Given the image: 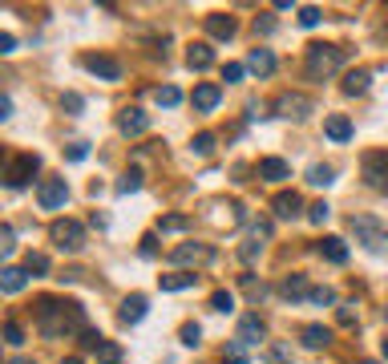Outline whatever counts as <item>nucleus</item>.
Here are the masks:
<instances>
[{"instance_id": "f257e3e1", "label": "nucleus", "mask_w": 388, "mask_h": 364, "mask_svg": "<svg viewBox=\"0 0 388 364\" xmlns=\"http://www.w3.org/2000/svg\"><path fill=\"white\" fill-rule=\"evenodd\" d=\"M37 328L45 332V336H77V332H85L90 324H85V308L77 304V300H41L37 304Z\"/></svg>"}, {"instance_id": "f03ea898", "label": "nucleus", "mask_w": 388, "mask_h": 364, "mask_svg": "<svg viewBox=\"0 0 388 364\" xmlns=\"http://www.w3.org/2000/svg\"><path fill=\"white\" fill-rule=\"evenodd\" d=\"M348 231L356 235V243L364 247V251H388V227L380 223L376 215H352L348 218Z\"/></svg>"}, {"instance_id": "7ed1b4c3", "label": "nucleus", "mask_w": 388, "mask_h": 364, "mask_svg": "<svg viewBox=\"0 0 388 364\" xmlns=\"http://www.w3.org/2000/svg\"><path fill=\"white\" fill-rule=\"evenodd\" d=\"M49 239L57 251H65V255H77L81 247H85V227L77 223V218H57L53 227H49Z\"/></svg>"}, {"instance_id": "20e7f679", "label": "nucleus", "mask_w": 388, "mask_h": 364, "mask_svg": "<svg viewBox=\"0 0 388 364\" xmlns=\"http://www.w3.org/2000/svg\"><path fill=\"white\" fill-rule=\"evenodd\" d=\"M344 49H336V45H307V73L312 77H332V73L344 65Z\"/></svg>"}, {"instance_id": "39448f33", "label": "nucleus", "mask_w": 388, "mask_h": 364, "mask_svg": "<svg viewBox=\"0 0 388 364\" xmlns=\"http://www.w3.org/2000/svg\"><path fill=\"white\" fill-rule=\"evenodd\" d=\"M37 170H41V158H37V154H17V158L8 162V170H4V187H8V191H21Z\"/></svg>"}, {"instance_id": "423d86ee", "label": "nucleus", "mask_w": 388, "mask_h": 364, "mask_svg": "<svg viewBox=\"0 0 388 364\" xmlns=\"http://www.w3.org/2000/svg\"><path fill=\"white\" fill-rule=\"evenodd\" d=\"M275 114L287 118V121H303V118L316 114V101L303 97V94H279V97H275Z\"/></svg>"}, {"instance_id": "0eeeda50", "label": "nucleus", "mask_w": 388, "mask_h": 364, "mask_svg": "<svg viewBox=\"0 0 388 364\" xmlns=\"http://www.w3.org/2000/svg\"><path fill=\"white\" fill-rule=\"evenodd\" d=\"M364 182L372 187V191L388 194V150H372V154H364Z\"/></svg>"}, {"instance_id": "6e6552de", "label": "nucleus", "mask_w": 388, "mask_h": 364, "mask_svg": "<svg viewBox=\"0 0 388 364\" xmlns=\"http://www.w3.org/2000/svg\"><path fill=\"white\" fill-rule=\"evenodd\" d=\"M65 198H69L65 178H41V187H37V207L41 211H61Z\"/></svg>"}, {"instance_id": "1a4fd4ad", "label": "nucleus", "mask_w": 388, "mask_h": 364, "mask_svg": "<svg viewBox=\"0 0 388 364\" xmlns=\"http://www.w3.org/2000/svg\"><path fill=\"white\" fill-rule=\"evenodd\" d=\"M81 65H85L93 77H101V81H117V77H121V61H117V57H106V53L81 57Z\"/></svg>"}, {"instance_id": "9d476101", "label": "nucleus", "mask_w": 388, "mask_h": 364, "mask_svg": "<svg viewBox=\"0 0 388 364\" xmlns=\"http://www.w3.org/2000/svg\"><path fill=\"white\" fill-rule=\"evenodd\" d=\"M117 130H121L126 138H142V134L150 130V114H142L137 105H130V110L117 114Z\"/></svg>"}, {"instance_id": "9b49d317", "label": "nucleus", "mask_w": 388, "mask_h": 364, "mask_svg": "<svg viewBox=\"0 0 388 364\" xmlns=\"http://www.w3.org/2000/svg\"><path fill=\"white\" fill-rule=\"evenodd\" d=\"M263 336H267V324H263V320H259L255 312L239 320V332H235V340H239L243 348H251V344H259Z\"/></svg>"}, {"instance_id": "f8f14e48", "label": "nucleus", "mask_w": 388, "mask_h": 364, "mask_svg": "<svg viewBox=\"0 0 388 364\" xmlns=\"http://www.w3.org/2000/svg\"><path fill=\"white\" fill-rule=\"evenodd\" d=\"M146 312H150V300H146V295H126V300H121L117 320H121V324H142Z\"/></svg>"}, {"instance_id": "ddd939ff", "label": "nucleus", "mask_w": 388, "mask_h": 364, "mask_svg": "<svg viewBox=\"0 0 388 364\" xmlns=\"http://www.w3.org/2000/svg\"><path fill=\"white\" fill-rule=\"evenodd\" d=\"M190 101H194L199 114H210V110L223 101V89H219L214 81H203V85H194V97H190Z\"/></svg>"}, {"instance_id": "4468645a", "label": "nucleus", "mask_w": 388, "mask_h": 364, "mask_svg": "<svg viewBox=\"0 0 388 364\" xmlns=\"http://www.w3.org/2000/svg\"><path fill=\"white\" fill-rule=\"evenodd\" d=\"M271 207H275V218H299L303 215V198H299L296 191H279Z\"/></svg>"}, {"instance_id": "2eb2a0df", "label": "nucleus", "mask_w": 388, "mask_h": 364, "mask_svg": "<svg viewBox=\"0 0 388 364\" xmlns=\"http://www.w3.org/2000/svg\"><path fill=\"white\" fill-rule=\"evenodd\" d=\"M206 255H210V251H206L203 243H178V247L170 251V263H174V267H183V263H203Z\"/></svg>"}, {"instance_id": "dca6fc26", "label": "nucleus", "mask_w": 388, "mask_h": 364, "mask_svg": "<svg viewBox=\"0 0 388 364\" xmlns=\"http://www.w3.org/2000/svg\"><path fill=\"white\" fill-rule=\"evenodd\" d=\"M235 28H239V24H235V17H227V12H210V17H206V33H210L214 41H230Z\"/></svg>"}, {"instance_id": "f3484780", "label": "nucleus", "mask_w": 388, "mask_h": 364, "mask_svg": "<svg viewBox=\"0 0 388 364\" xmlns=\"http://www.w3.org/2000/svg\"><path fill=\"white\" fill-rule=\"evenodd\" d=\"M323 134H328L332 142H352L356 125H352V118H344V114H332V118L323 121Z\"/></svg>"}, {"instance_id": "a211bd4d", "label": "nucleus", "mask_w": 388, "mask_h": 364, "mask_svg": "<svg viewBox=\"0 0 388 364\" xmlns=\"http://www.w3.org/2000/svg\"><path fill=\"white\" fill-rule=\"evenodd\" d=\"M186 65H190L194 73L210 69V65H214V49L206 45V41H199V45H190V49H186Z\"/></svg>"}, {"instance_id": "6ab92c4d", "label": "nucleus", "mask_w": 388, "mask_h": 364, "mask_svg": "<svg viewBox=\"0 0 388 364\" xmlns=\"http://www.w3.org/2000/svg\"><path fill=\"white\" fill-rule=\"evenodd\" d=\"M194 284H199L194 271H170V275H158V288L162 291H190Z\"/></svg>"}, {"instance_id": "aec40b11", "label": "nucleus", "mask_w": 388, "mask_h": 364, "mask_svg": "<svg viewBox=\"0 0 388 364\" xmlns=\"http://www.w3.org/2000/svg\"><path fill=\"white\" fill-rule=\"evenodd\" d=\"M247 69L259 73V77H271L275 73V53L271 49H251V53H247Z\"/></svg>"}, {"instance_id": "412c9836", "label": "nucleus", "mask_w": 388, "mask_h": 364, "mask_svg": "<svg viewBox=\"0 0 388 364\" xmlns=\"http://www.w3.org/2000/svg\"><path fill=\"white\" fill-rule=\"evenodd\" d=\"M259 178L263 182H283V178H292V166L283 158H263L259 162Z\"/></svg>"}, {"instance_id": "4be33fe9", "label": "nucleus", "mask_w": 388, "mask_h": 364, "mask_svg": "<svg viewBox=\"0 0 388 364\" xmlns=\"http://www.w3.org/2000/svg\"><path fill=\"white\" fill-rule=\"evenodd\" d=\"M24 284H28V271H24V267H4V271H0V288L8 291V295L24 291Z\"/></svg>"}, {"instance_id": "5701e85b", "label": "nucleus", "mask_w": 388, "mask_h": 364, "mask_svg": "<svg viewBox=\"0 0 388 364\" xmlns=\"http://www.w3.org/2000/svg\"><path fill=\"white\" fill-rule=\"evenodd\" d=\"M320 255L328 263H348V243L336 239V235H328V239L320 243Z\"/></svg>"}, {"instance_id": "b1692460", "label": "nucleus", "mask_w": 388, "mask_h": 364, "mask_svg": "<svg viewBox=\"0 0 388 364\" xmlns=\"http://www.w3.org/2000/svg\"><path fill=\"white\" fill-rule=\"evenodd\" d=\"M279 295H283V300H303V295H312L307 275H287V279L279 284Z\"/></svg>"}, {"instance_id": "393cba45", "label": "nucleus", "mask_w": 388, "mask_h": 364, "mask_svg": "<svg viewBox=\"0 0 388 364\" xmlns=\"http://www.w3.org/2000/svg\"><path fill=\"white\" fill-rule=\"evenodd\" d=\"M303 344H307V348H328V344H332V328L307 324V328H303Z\"/></svg>"}, {"instance_id": "a878e982", "label": "nucleus", "mask_w": 388, "mask_h": 364, "mask_svg": "<svg viewBox=\"0 0 388 364\" xmlns=\"http://www.w3.org/2000/svg\"><path fill=\"white\" fill-rule=\"evenodd\" d=\"M332 182H336V170L328 166V162L307 166V187H332Z\"/></svg>"}, {"instance_id": "bb28decb", "label": "nucleus", "mask_w": 388, "mask_h": 364, "mask_svg": "<svg viewBox=\"0 0 388 364\" xmlns=\"http://www.w3.org/2000/svg\"><path fill=\"white\" fill-rule=\"evenodd\" d=\"M158 231L162 235H183V231H190V215H162Z\"/></svg>"}, {"instance_id": "cd10ccee", "label": "nucleus", "mask_w": 388, "mask_h": 364, "mask_svg": "<svg viewBox=\"0 0 388 364\" xmlns=\"http://www.w3.org/2000/svg\"><path fill=\"white\" fill-rule=\"evenodd\" d=\"M368 81H372V73L368 69H352L348 77H344V94H364Z\"/></svg>"}, {"instance_id": "c85d7f7f", "label": "nucleus", "mask_w": 388, "mask_h": 364, "mask_svg": "<svg viewBox=\"0 0 388 364\" xmlns=\"http://www.w3.org/2000/svg\"><path fill=\"white\" fill-rule=\"evenodd\" d=\"M97 364H121V344L101 340V344H97Z\"/></svg>"}, {"instance_id": "c756f323", "label": "nucleus", "mask_w": 388, "mask_h": 364, "mask_svg": "<svg viewBox=\"0 0 388 364\" xmlns=\"http://www.w3.org/2000/svg\"><path fill=\"white\" fill-rule=\"evenodd\" d=\"M154 101H158L162 110H174V105H183V89H174V85H162L158 94H154Z\"/></svg>"}, {"instance_id": "7c9ffc66", "label": "nucleus", "mask_w": 388, "mask_h": 364, "mask_svg": "<svg viewBox=\"0 0 388 364\" xmlns=\"http://www.w3.org/2000/svg\"><path fill=\"white\" fill-rule=\"evenodd\" d=\"M263 361H267V364H292V348L275 340V344H267V352H263Z\"/></svg>"}, {"instance_id": "2f4dec72", "label": "nucleus", "mask_w": 388, "mask_h": 364, "mask_svg": "<svg viewBox=\"0 0 388 364\" xmlns=\"http://www.w3.org/2000/svg\"><path fill=\"white\" fill-rule=\"evenodd\" d=\"M134 191H142V170H126L121 182H117V194H134Z\"/></svg>"}, {"instance_id": "473e14b6", "label": "nucleus", "mask_w": 388, "mask_h": 364, "mask_svg": "<svg viewBox=\"0 0 388 364\" xmlns=\"http://www.w3.org/2000/svg\"><path fill=\"white\" fill-rule=\"evenodd\" d=\"M24 271H28V275H45V271H49V255L28 251V255H24Z\"/></svg>"}, {"instance_id": "72a5a7b5", "label": "nucleus", "mask_w": 388, "mask_h": 364, "mask_svg": "<svg viewBox=\"0 0 388 364\" xmlns=\"http://www.w3.org/2000/svg\"><path fill=\"white\" fill-rule=\"evenodd\" d=\"M178 340H183L186 348H199V344H203V328H199V324H183Z\"/></svg>"}, {"instance_id": "f704fd0d", "label": "nucleus", "mask_w": 388, "mask_h": 364, "mask_svg": "<svg viewBox=\"0 0 388 364\" xmlns=\"http://www.w3.org/2000/svg\"><path fill=\"white\" fill-rule=\"evenodd\" d=\"M320 21H323V12L316 4H303V8H299V24H303V28H316Z\"/></svg>"}, {"instance_id": "c9c22d12", "label": "nucleus", "mask_w": 388, "mask_h": 364, "mask_svg": "<svg viewBox=\"0 0 388 364\" xmlns=\"http://www.w3.org/2000/svg\"><path fill=\"white\" fill-rule=\"evenodd\" d=\"M4 344H12V348H21V344H24V328L17 324V320L4 324Z\"/></svg>"}, {"instance_id": "e433bc0d", "label": "nucleus", "mask_w": 388, "mask_h": 364, "mask_svg": "<svg viewBox=\"0 0 388 364\" xmlns=\"http://www.w3.org/2000/svg\"><path fill=\"white\" fill-rule=\"evenodd\" d=\"M336 320L340 328H356V304H336Z\"/></svg>"}, {"instance_id": "4c0bfd02", "label": "nucleus", "mask_w": 388, "mask_h": 364, "mask_svg": "<svg viewBox=\"0 0 388 364\" xmlns=\"http://www.w3.org/2000/svg\"><path fill=\"white\" fill-rule=\"evenodd\" d=\"M190 150H194L199 158H206V154L214 150V134H194V142H190Z\"/></svg>"}, {"instance_id": "58836bf2", "label": "nucleus", "mask_w": 388, "mask_h": 364, "mask_svg": "<svg viewBox=\"0 0 388 364\" xmlns=\"http://www.w3.org/2000/svg\"><path fill=\"white\" fill-rule=\"evenodd\" d=\"M210 308H214V312H230V308H235V295L219 288L214 295H210Z\"/></svg>"}, {"instance_id": "ea45409f", "label": "nucleus", "mask_w": 388, "mask_h": 364, "mask_svg": "<svg viewBox=\"0 0 388 364\" xmlns=\"http://www.w3.org/2000/svg\"><path fill=\"white\" fill-rule=\"evenodd\" d=\"M328 215H332V207H328V202H312V207H307V223H316V227L328 223Z\"/></svg>"}, {"instance_id": "a19ab883", "label": "nucleus", "mask_w": 388, "mask_h": 364, "mask_svg": "<svg viewBox=\"0 0 388 364\" xmlns=\"http://www.w3.org/2000/svg\"><path fill=\"white\" fill-rule=\"evenodd\" d=\"M307 300H312V304H320V308H332V304H336V291H332V288H312Z\"/></svg>"}, {"instance_id": "79ce46f5", "label": "nucleus", "mask_w": 388, "mask_h": 364, "mask_svg": "<svg viewBox=\"0 0 388 364\" xmlns=\"http://www.w3.org/2000/svg\"><path fill=\"white\" fill-rule=\"evenodd\" d=\"M243 73H247V65L227 61V65H223V81H227V85H235V81H243Z\"/></svg>"}, {"instance_id": "37998d69", "label": "nucleus", "mask_w": 388, "mask_h": 364, "mask_svg": "<svg viewBox=\"0 0 388 364\" xmlns=\"http://www.w3.org/2000/svg\"><path fill=\"white\" fill-rule=\"evenodd\" d=\"M61 110H69V114H81V110H85V97H81V94H61Z\"/></svg>"}, {"instance_id": "c03bdc74", "label": "nucleus", "mask_w": 388, "mask_h": 364, "mask_svg": "<svg viewBox=\"0 0 388 364\" xmlns=\"http://www.w3.org/2000/svg\"><path fill=\"white\" fill-rule=\"evenodd\" d=\"M259 251H263V243H259V239H247L243 247H239V259H243V263H251Z\"/></svg>"}, {"instance_id": "a18cd8bd", "label": "nucleus", "mask_w": 388, "mask_h": 364, "mask_svg": "<svg viewBox=\"0 0 388 364\" xmlns=\"http://www.w3.org/2000/svg\"><path fill=\"white\" fill-rule=\"evenodd\" d=\"M12 247H17V235H12V227L4 223V227H0V251H4V255H12Z\"/></svg>"}, {"instance_id": "49530a36", "label": "nucleus", "mask_w": 388, "mask_h": 364, "mask_svg": "<svg viewBox=\"0 0 388 364\" xmlns=\"http://www.w3.org/2000/svg\"><path fill=\"white\" fill-rule=\"evenodd\" d=\"M90 158V142H73L69 146V162H85Z\"/></svg>"}, {"instance_id": "de8ad7c7", "label": "nucleus", "mask_w": 388, "mask_h": 364, "mask_svg": "<svg viewBox=\"0 0 388 364\" xmlns=\"http://www.w3.org/2000/svg\"><path fill=\"white\" fill-rule=\"evenodd\" d=\"M251 239L267 243V239H271V223H263V218H259V223H251Z\"/></svg>"}, {"instance_id": "09e8293b", "label": "nucleus", "mask_w": 388, "mask_h": 364, "mask_svg": "<svg viewBox=\"0 0 388 364\" xmlns=\"http://www.w3.org/2000/svg\"><path fill=\"white\" fill-rule=\"evenodd\" d=\"M255 33H259V37H271V33H275V17H255Z\"/></svg>"}, {"instance_id": "8fccbe9b", "label": "nucleus", "mask_w": 388, "mask_h": 364, "mask_svg": "<svg viewBox=\"0 0 388 364\" xmlns=\"http://www.w3.org/2000/svg\"><path fill=\"white\" fill-rule=\"evenodd\" d=\"M137 251H142L146 259H154V255H158V235H146V239H142V247H137Z\"/></svg>"}, {"instance_id": "3c124183", "label": "nucleus", "mask_w": 388, "mask_h": 364, "mask_svg": "<svg viewBox=\"0 0 388 364\" xmlns=\"http://www.w3.org/2000/svg\"><path fill=\"white\" fill-rule=\"evenodd\" d=\"M0 53H4V57L17 53V37H12V33H0Z\"/></svg>"}, {"instance_id": "603ef678", "label": "nucleus", "mask_w": 388, "mask_h": 364, "mask_svg": "<svg viewBox=\"0 0 388 364\" xmlns=\"http://www.w3.org/2000/svg\"><path fill=\"white\" fill-rule=\"evenodd\" d=\"M0 118H12V97H0Z\"/></svg>"}, {"instance_id": "864d4df0", "label": "nucleus", "mask_w": 388, "mask_h": 364, "mask_svg": "<svg viewBox=\"0 0 388 364\" xmlns=\"http://www.w3.org/2000/svg\"><path fill=\"white\" fill-rule=\"evenodd\" d=\"M8 364H37V361H28V356H12Z\"/></svg>"}, {"instance_id": "5fc2aeb1", "label": "nucleus", "mask_w": 388, "mask_h": 364, "mask_svg": "<svg viewBox=\"0 0 388 364\" xmlns=\"http://www.w3.org/2000/svg\"><path fill=\"white\" fill-rule=\"evenodd\" d=\"M380 352H385V361H388V336H385V340H380Z\"/></svg>"}, {"instance_id": "6e6d98bb", "label": "nucleus", "mask_w": 388, "mask_h": 364, "mask_svg": "<svg viewBox=\"0 0 388 364\" xmlns=\"http://www.w3.org/2000/svg\"><path fill=\"white\" fill-rule=\"evenodd\" d=\"M61 364H81V361H77V356H69V361H61Z\"/></svg>"}, {"instance_id": "4d7b16f0", "label": "nucleus", "mask_w": 388, "mask_h": 364, "mask_svg": "<svg viewBox=\"0 0 388 364\" xmlns=\"http://www.w3.org/2000/svg\"><path fill=\"white\" fill-rule=\"evenodd\" d=\"M360 364H376V361H360Z\"/></svg>"}, {"instance_id": "13d9d810", "label": "nucleus", "mask_w": 388, "mask_h": 364, "mask_svg": "<svg viewBox=\"0 0 388 364\" xmlns=\"http://www.w3.org/2000/svg\"><path fill=\"white\" fill-rule=\"evenodd\" d=\"M385 320H388V308H385Z\"/></svg>"}]
</instances>
